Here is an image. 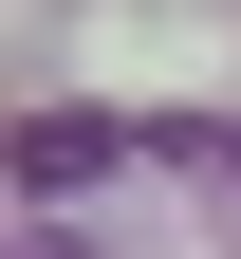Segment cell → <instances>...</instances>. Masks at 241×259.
I'll return each instance as SVG.
<instances>
[{
  "mask_svg": "<svg viewBox=\"0 0 241 259\" xmlns=\"http://www.w3.org/2000/svg\"><path fill=\"white\" fill-rule=\"evenodd\" d=\"M93 167H112V111H38L19 130V185H93Z\"/></svg>",
  "mask_w": 241,
  "mask_h": 259,
  "instance_id": "obj_1",
  "label": "cell"
},
{
  "mask_svg": "<svg viewBox=\"0 0 241 259\" xmlns=\"http://www.w3.org/2000/svg\"><path fill=\"white\" fill-rule=\"evenodd\" d=\"M204 148H223V167H241V130H204Z\"/></svg>",
  "mask_w": 241,
  "mask_h": 259,
  "instance_id": "obj_2",
  "label": "cell"
}]
</instances>
